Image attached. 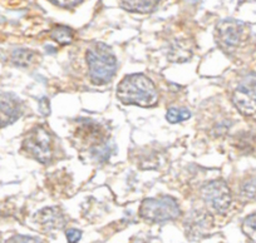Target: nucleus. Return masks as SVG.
I'll return each mask as SVG.
<instances>
[{
	"label": "nucleus",
	"mask_w": 256,
	"mask_h": 243,
	"mask_svg": "<svg viewBox=\"0 0 256 243\" xmlns=\"http://www.w3.org/2000/svg\"><path fill=\"white\" fill-rule=\"evenodd\" d=\"M117 98L126 105L151 108L158 102V92L148 77L131 74L123 78L118 84Z\"/></svg>",
	"instance_id": "1"
},
{
	"label": "nucleus",
	"mask_w": 256,
	"mask_h": 243,
	"mask_svg": "<svg viewBox=\"0 0 256 243\" xmlns=\"http://www.w3.org/2000/svg\"><path fill=\"white\" fill-rule=\"evenodd\" d=\"M86 59L88 64V73L93 84H107L114 78L118 69L117 58L107 44H92L88 48Z\"/></svg>",
	"instance_id": "2"
},
{
	"label": "nucleus",
	"mask_w": 256,
	"mask_h": 243,
	"mask_svg": "<svg viewBox=\"0 0 256 243\" xmlns=\"http://www.w3.org/2000/svg\"><path fill=\"white\" fill-rule=\"evenodd\" d=\"M140 216L151 223L174 221L181 216L180 205L171 196L158 198H146L140 207Z\"/></svg>",
	"instance_id": "3"
},
{
	"label": "nucleus",
	"mask_w": 256,
	"mask_h": 243,
	"mask_svg": "<svg viewBox=\"0 0 256 243\" xmlns=\"http://www.w3.org/2000/svg\"><path fill=\"white\" fill-rule=\"evenodd\" d=\"M26 154L39 163H50L53 159V137L44 126H36L29 132L23 141Z\"/></svg>",
	"instance_id": "4"
},
{
	"label": "nucleus",
	"mask_w": 256,
	"mask_h": 243,
	"mask_svg": "<svg viewBox=\"0 0 256 243\" xmlns=\"http://www.w3.org/2000/svg\"><path fill=\"white\" fill-rule=\"evenodd\" d=\"M201 196L206 205L218 213H225L230 208L232 196L228 183L222 179H215L208 182L201 190Z\"/></svg>",
	"instance_id": "5"
},
{
	"label": "nucleus",
	"mask_w": 256,
	"mask_h": 243,
	"mask_svg": "<svg viewBox=\"0 0 256 243\" xmlns=\"http://www.w3.org/2000/svg\"><path fill=\"white\" fill-rule=\"evenodd\" d=\"M244 24L235 19H224L216 26V41L226 53H231L240 45Z\"/></svg>",
	"instance_id": "6"
},
{
	"label": "nucleus",
	"mask_w": 256,
	"mask_h": 243,
	"mask_svg": "<svg viewBox=\"0 0 256 243\" xmlns=\"http://www.w3.org/2000/svg\"><path fill=\"white\" fill-rule=\"evenodd\" d=\"M232 103L244 115L256 114V78L248 77L236 87Z\"/></svg>",
	"instance_id": "7"
},
{
	"label": "nucleus",
	"mask_w": 256,
	"mask_h": 243,
	"mask_svg": "<svg viewBox=\"0 0 256 243\" xmlns=\"http://www.w3.org/2000/svg\"><path fill=\"white\" fill-rule=\"evenodd\" d=\"M184 230H186L187 237L192 240L205 237L208 231L214 226V218L211 213L206 211H192L187 217L184 218Z\"/></svg>",
	"instance_id": "8"
},
{
	"label": "nucleus",
	"mask_w": 256,
	"mask_h": 243,
	"mask_svg": "<svg viewBox=\"0 0 256 243\" xmlns=\"http://www.w3.org/2000/svg\"><path fill=\"white\" fill-rule=\"evenodd\" d=\"M20 114V100L8 93H0V128L13 124L19 119Z\"/></svg>",
	"instance_id": "9"
},
{
	"label": "nucleus",
	"mask_w": 256,
	"mask_h": 243,
	"mask_svg": "<svg viewBox=\"0 0 256 243\" xmlns=\"http://www.w3.org/2000/svg\"><path fill=\"white\" fill-rule=\"evenodd\" d=\"M34 221L39 226H42L44 231L62 230L67 223L63 212L56 207H48L40 210L34 216Z\"/></svg>",
	"instance_id": "10"
},
{
	"label": "nucleus",
	"mask_w": 256,
	"mask_h": 243,
	"mask_svg": "<svg viewBox=\"0 0 256 243\" xmlns=\"http://www.w3.org/2000/svg\"><path fill=\"white\" fill-rule=\"evenodd\" d=\"M192 56V46L187 39H180L171 45L168 51V59L174 63L187 62Z\"/></svg>",
	"instance_id": "11"
},
{
	"label": "nucleus",
	"mask_w": 256,
	"mask_h": 243,
	"mask_svg": "<svg viewBox=\"0 0 256 243\" xmlns=\"http://www.w3.org/2000/svg\"><path fill=\"white\" fill-rule=\"evenodd\" d=\"M38 56V54L30 49H16L12 53V62L16 67L28 68L36 62Z\"/></svg>",
	"instance_id": "12"
},
{
	"label": "nucleus",
	"mask_w": 256,
	"mask_h": 243,
	"mask_svg": "<svg viewBox=\"0 0 256 243\" xmlns=\"http://www.w3.org/2000/svg\"><path fill=\"white\" fill-rule=\"evenodd\" d=\"M120 5L131 13L148 14L157 8L158 1H120Z\"/></svg>",
	"instance_id": "13"
},
{
	"label": "nucleus",
	"mask_w": 256,
	"mask_h": 243,
	"mask_svg": "<svg viewBox=\"0 0 256 243\" xmlns=\"http://www.w3.org/2000/svg\"><path fill=\"white\" fill-rule=\"evenodd\" d=\"M50 38L60 45H67L73 41L74 31L66 25H56L50 30Z\"/></svg>",
	"instance_id": "14"
},
{
	"label": "nucleus",
	"mask_w": 256,
	"mask_h": 243,
	"mask_svg": "<svg viewBox=\"0 0 256 243\" xmlns=\"http://www.w3.org/2000/svg\"><path fill=\"white\" fill-rule=\"evenodd\" d=\"M190 118H191V112L184 107L170 108L166 113V119L172 124L181 123V122H184Z\"/></svg>",
	"instance_id": "15"
},
{
	"label": "nucleus",
	"mask_w": 256,
	"mask_h": 243,
	"mask_svg": "<svg viewBox=\"0 0 256 243\" xmlns=\"http://www.w3.org/2000/svg\"><path fill=\"white\" fill-rule=\"evenodd\" d=\"M240 196L246 201H256V177L244 182L240 188Z\"/></svg>",
	"instance_id": "16"
},
{
	"label": "nucleus",
	"mask_w": 256,
	"mask_h": 243,
	"mask_svg": "<svg viewBox=\"0 0 256 243\" xmlns=\"http://www.w3.org/2000/svg\"><path fill=\"white\" fill-rule=\"evenodd\" d=\"M242 232L256 243V212L245 218L242 222Z\"/></svg>",
	"instance_id": "17"
},
{
	"label": "nucleus",
	"mask_w": 256,
	"mask_h": 243,
	"mask_svg": "<svg viewBox=\"0 0 256 243\" xmlns=\"http://www.w3.org/2000/svg\"><path fill=\"white\" fill-rule=\"evenodd\" d=\"M6 243H40V241L38 238L29 237V236H13L12 238H9Z\"/></svg>",
	"instance_id": "18"
},
{
	"label": "nucleus",
	"mask_w": 256,
	"mask_h": 243,
	"mask_svg": "<svg viewBox=\"0 0 256 243\" xmlns=\"http://www.w3.org/2000/svg\"><path fill=\"white\" fill-rule=\"evenodd\" d=\"M66 236H67L68 243H78L82 237V232L80 230H76V228H70L66 232Z\"/></svg>",
	"instance_id": "19"
},
{
	"label": "nucleus",
	"mask_w": 256,
	"mask_h": 243,
	"mask_svg": "<svg viewBox=\"0 0 256 243\" xmlns=\"http://www.w3.org/2000/svg\"><path fill=\"white\" fill-rule=\"evenodd\" d=\"M52 3L54 5L62 6V8H74V6L80 5L82 1H60V0H58V1H52Z\"/></svg>",
	"instance_id": "20"
},
{
	"label": "nucleus",
	"mask_w": 256,
	"mask_h": 243,
	"mask_svg": "<svg viewBox=\"0 0 256 243\" xmlns=\"http://www.w3.org/2000/svg\"><path fill=\"white\" fill-rule=\"evenodd\" d=\"M39 105H40V107H39V110H40L44 115H48L49 113H50V109H49V100L46 99V98H42Z\"/></svg>",
	"instance_id": "21"
}]
</instances>
